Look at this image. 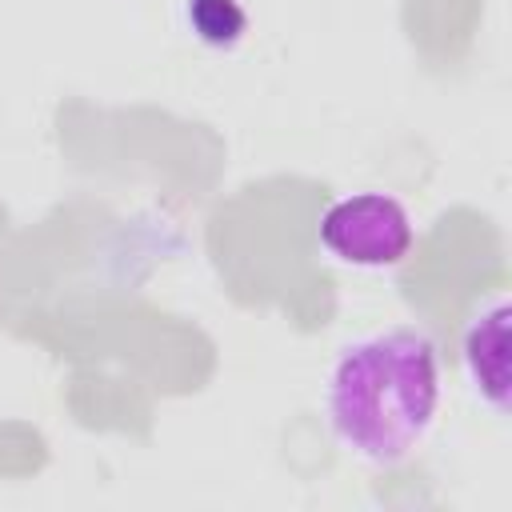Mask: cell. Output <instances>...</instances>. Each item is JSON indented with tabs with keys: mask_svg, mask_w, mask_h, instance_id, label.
<instances>
[{
	"mask_svg": "<svg viewBox=\"0 0 512 512\" xmlns=\"http://www.w3.org/2000/svg\"><path fill=\"white\" fill-rule=\"evenodd\" d=\"M512 308L504 296H496L492 304H484L460 336V368L464 380L472 388V396L492 408L496 416H508V400H512Z\"/></svg>",
	"mask_w": 512,
	"mask_h": 512,
	"instance_id": "obj_3",
	"label": "cell"
},
{
	"mask_svg": "<svg viewBox=\"0 0 512 512\" xmlns=\"http://www.w3.org/2000/svg\"><path fill=\"white\" fill-rule=\"evenodd\" d=\"M320 252L352 272L400 268L416 244V220L392 192H344L316 216Z\"/></svg>",
	"mask_w": 512,
	"mask_h": 512,
	"instance_id": "obj_2",
	"label": "cell"
},
{
	"mask_svg": "<svg viewBox=\"0 0 512 512\" xmlns=\"http://www.w3.org/2000/svg\"><path fill=\"white\" fill-rule=\"evenodd\" d=\"M440 348L416 324L348 340L324 376V424L340 452L372 468L404 464L440 416Z\"/></svg>",
	"mask_w": 512,
	"mask_h": 512,
	"instance_id": "obj_1",
	"label": "cell"
},
{
	"mask_svg": "<svg viewBox=\"0 0 512 512\" xmlns=\"http://www.w3.org/2000/svg\"><path fill=\"white\" fill-rule=\"evenodd\" d=\"M184 20L208 48H232L248 28V12L240 8V0H184Z\"/></svg>",
	"mask_w": 512,
	"mask_h": 512,
	"instance_id": "obj_4",
	"label": "cell"
}]
</instances>
